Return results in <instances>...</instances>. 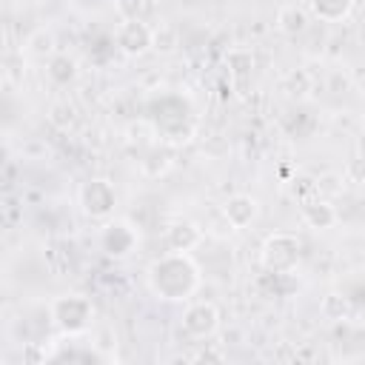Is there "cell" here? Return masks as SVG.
Instances as JSON below:
<instances>
[{
    "mask_svg": "<svg viewBox=\"0 0 365 365\" xmlns=\"http://www.w3.org/2000/svg\"><path fill=\"white\" fill-rule=\"evenodd\" d=\"M148 288L154 297L168 302H182L200 288V268L182 251H168L148 265Z\"/></svg>",
    "mask_w": 365,
    "mask_h": 365,
    "instance_id": "1",
    "label": "cell"
},
{
    "mask_svg": "<svg viewBox=\"0 0 365 365\" xmlns=\"http://www.w3.org/2000/svg\"><path fill=\"white\" fill-rule=\"evenodd\" d=\"M302 259V242L291 231H271L259 245V262L274 277H291Z\"/></svg>",
    "mask_w": 365,
    "mask_h": 365,
    "instance_id": "2",
    "label": "cell"
},
{
    "mask_svg": "<svg viewBox=\"0 0 365 365\" xmlns=\"http://www.w3.org/2000/svg\"><path fill=\"white\" fill-rule=\"evenodd\" d=\"M48 317H51V325L63 336H80L94 322V305L83 294H60L51 299Z\"/></svg>",
    "mask_w": 365,
    "mask_h": 365,
    "instance_id": "3",
    "label": "cell"
},
{
    "mask_svg": "<svg viewBox=\"0 0 365 365\" xmlns=\"http://www.w3.org/2000/svg\"><path fill=\"white\" fill-rule=\"evenodd\" d=\"M77 202H80V211L88 220H111V214L117 208V191L108 180L94 177V180H86L80 185Z\"/></svg>",
    "mask_w": 365,
    "mask_h": 365,
    "instance_id": "4",
    "label": "cell"
},
{
    "mask_svg": "<svg viewBox=\"0 0 365 365\" xmlns=\"http://www.w3.org/2000/svg\"><path fill=\"white\" fill-rule=\"evenodd\" d=\"M180 325L191 339H211L220 331V308L205 299L191 302V305H185Z\"/></svg>",
    "mask_w": 365,
    "mask_h": 365,
    "instance_id": "5",
    "label": "cell"
},
{
    "mask_svg": "<svg viewBox=\"0 0 365 365\" xmlns=\"http://www.w3.org/2000/svg\"><path fill=\"white\" fill-rule=\"evenodd\" d=\"M114 43L120 48V54L125 57H143L145 51H151V26L143 20H120L117 31H114Z\"/></svg>",
    "mask_w": 365,
    "mask_h": 365,
    "instance_id": "6",
    "label": "cell"
},
{
    "mask_svg": "<svg viewBox=\"0 0 365 365\" xmlns=\"http://www.w3.org/2000/svg\"><path fill=\"white\" fill-rule=\"evenodd\" d=\"M100 245L108 257L123 259L137 248V231L123 220H108L100 231Z\"/></svg>",
    "mask_w": 365,
    "mask_h": 365,
    "instance_id": "7",
    "label": "cell"
},
{
    "mask_svg": "<svg viewBox=\"0 0 365 365\" xmlns=\"http://www.w3.org/2000/svg\"><path fill=\"white\" fill-rule=\"evenodd\" d=\"M222 217L234 225V231L251 228L257 222V217H259V202L251 194H231L222 202Z\"/></svg>",
    "mask_w": 365,
    "mask_h": 365,
    "instance_id": "8",
    "label": "cell"
},
{
    "mask_svg": "<svg viewBox=\"0 0 365 365\" xmlns=\"http://www.w3.org/2000/svg\"><path fill=\"white\" fill-rule=\"evenodd\" d=\"M302 222L314 231H328L339 222V211L334 208L331 200L314 194L311 200H302Z\"/></svg>",
    "mask_w": 365,
    "mask_h": 365,
    "instance_id": "9",
    "label": "cell"
},
{
    "mask_svg": "<svg viewBox=\"0 0 365 365\" xmlns=\"http://www.w3.org/2000/svg\"><path fill=\"white\" fill-rule=\"evenodd\" d=\"M200 242H202V228H200L197 222H191V220H174V222L165 228V245H168L171 251L188 254V251H194Z\"/></svg>",
    "mask_w": 365,
    "mask_h": 365,
    "instance_id": "10",
    "label": "cell"
},
{
    "mask_svg": "<svg viewBox=\"0 0 365 365\" xmlns=\"http://www.w3.org/2000/svg\"><path fill=\"white\" fill-rule=\"evenodd\" d=\"M356 0H308V14L319 23H345L354 14Z\"/></svg>",
    "mask_w": 365,
    "mask_h": 365,
    "instance_id": "11",
    "label": "cell"
},
{
    "mask_svg": "<svg viewBox=\"0 0 365 365\" xmlns=\"http://www.w3.org/2000/svg\"><path fill=\"white\" fill-rule=\"evenodd\" d=\"M20 51H23L26 57H31V60H51V57L57 54V37H54L51 29L40 26V29H34V31L26 37V43H23Z\"/></svg>",
    "mask_w": 365,
    "mask_h": 365,
    "instance_id": "12",
    "label": "cell"
},
{
    "mask_svg": "<svg viewBox=\"0 0 365 365\" xmlns=\"http://www.w3.org/2000/svg\"><path fill=\"white\" fill-rule=\"evenodd\" d=\"M308 23H311V14L308 9L297 6V3H288V6H279L277 11V29L288 37H299L308 31Z\"/></svg>",
    "mask_w": 365,
    "mask_h": 365,
    "instance_id": "13",
    "label": "cell"
},
{
    "mask_svg": "<svg viewBox=\"0 0 365 365\" xmlns=\"http://www.w3.org/2000/svg\"><path fill=\"white\" fill-rule=\"evenodd\" d=\"M319 314H322V319H328V322H345V319L351 317V299H348L345 294H339V291H331V294L322 297Z\"/></svg>",
    "mask_w": 365,
    "mask_h": 365,
    "instance_id": "14",
    "label": "cell"
},
{
    "mask_svg": "<svg viewBox=\"0 0 365 365\" xmlns=\"http://www.w3.org/2000/svg\"><path fill=\"white\" fill-rule=\"evenodd\" d=\"M46 74H48L51 83L68 86V83L77 77V60L68 57V54H54V57L48 60V66H46Z\"/></svg>",
    "mask_w": 365,
    "mask_h": 365,
    "instance_id": "15",
    "label": "cell"
},
{
    "mask_svg": "<svg viewBox=\"0 0 365 365\" xmlns=\"http://www.w3.org/2000/svg\"><path fill=\"white\" fill-rule=\"evenodd\" d=\"M177 46H180V31L171 23H160L151 29V51L165 57V54H174Z\"/></svg>",
    "mask_w": 365,
    "mask_h": 365,
    "instance_id": "16",
    "label": "cell"
},
{
    "mask_svg": "<svg viewBox=\"0 0 365 365\" xmlns=\"http://www.w3.org/2000/svg\"><path fill=\"white\" fill-rule=\"evenodd\" d=\"M48 123L57 128V131H68V128H74V123H77V108L68 103V100H54L51 106H48Z\"/></svg>",
    "mask_w": 365,
    "mask_h": 365,
    "instance_id": "17",
    "label": "cell"
},
{
    "mask_svg": "<svg viewBox=\"0 0 365 365\" xmlns=\"http://www.w3.org/2000/svg\"><path fill=\"white\" fill-rule=\"evenodd\" d=\"M345 174H336V171H325V174H319L317 180H314V194L317 197H325V200H334V197H339L342 191H345Z\"/></svg>",
    "mask_w": 365,
    "mask_h": 365,
    "instance_id": "18",
    "label": "cell"
},
{
    "mask_svg": "<svg viewBox=\"0 0 365 365\" xmlns=\"http://www.w3.org/2000/svg\"><path fill=\"white\" fill-rule=\"evenodd\" d=\"M114 9L123 20H143L148 11V0H114Z\"/></svg>",
    "mask_w": 365,
    "mask_h": 365,
    "instance_id": "19",
    "label": "cell"
},
{
    "mask_svg": "<svg viewBox=\"0 0 365 365\" xmlns=\"http://www.w3.org/2000/svg\"><path fill=\"white\" fill-rule=\"evenodd\" d=\"M342 174L351 185H365V154H351Z\"/></svg>",
    "mask_w": 365,
    "mask_h": 365,
    "instance_id": "20",
    "label": "cell"
},
{
    "mask_svg": "<svg viewBox=\"0 0 365 365\" xmlns=\"http://www.w3.org/2000/svg\"><path fill=\"white\" fill-rule=\"evenodd\" d=\"M26 74V60H23V51L20 54H6V80L11 83H20V77Z\"/></svg>",
    "mask_w": 365,
    "mask_h": 365,
    "instance_id": "21",
    "label": "cell"
},
{
    "mask_svg": "<svg viewBox=\"0 0 365 365\" xmlns=\"http://www.w3.org/2000/svg\"><path fill=\"white\" fill-rule=\"evenodd\" d=\"M359 125H362V131H365V111H362V117H359Z\"/></svg>",
    "mask_w": 365,
    "mask_h": 365,
    "instance_id": "22",
    "label": "cell"
}]
</instances>
